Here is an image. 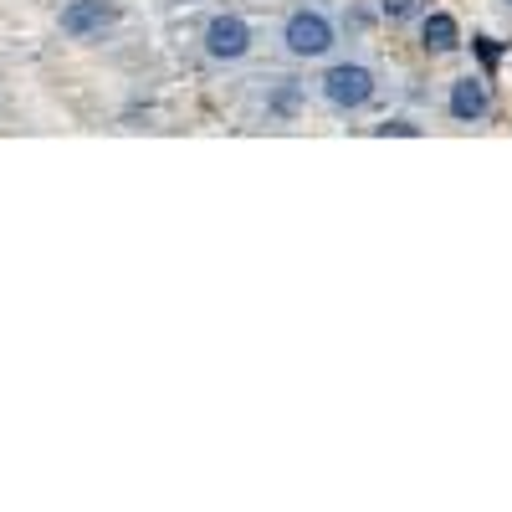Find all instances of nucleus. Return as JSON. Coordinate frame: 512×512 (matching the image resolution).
Listing matches in <instances>:
<instances>
[{"label":"nucleus","mask_w":512,"mask_h":512,"mask_svg":"<svg viewBox=\"0 0 512 512\" xmlns=\"http://www.w3.org/2000/svg\"><path fill=\"white\" fill-rule=\"evenodd\" d=\"M282 41L292 57H328L333 52V21L323 11H292L282 26Z\"/></svg>","instance_id":"f257e3e1"},{"label":"nucleus","mask_w":512,"mask_h":512,"mask_svg":"<svg viewBox=\"0 0 512 512\" xmlns=\"http://www.w3.org/2000/svg\"><path fill=\"white\" fill-rule=\"evenodd\" d=\"M323 98H328L333 108H344V113L364 108V103L374 98V72L359 67V62H338V67H328V77H323Z\"/></svg>","instance_id":"f03ea898"},{"label":"nucleus","mask_w":512,"mask_h":512,"mask_svg":"<svg viewBox=\"0 0 512 512\" xmlns=\"http://www.w3.org/2000/svg\"><path fill=\"white\" fill-rule=\"evenodd\" d=\"M205 52L216 57V62H241V57L251 52V26H246L241 16H231V11L210 16V26H205Z\"/></svg>","instance_id":"7ed1b4c3"},{"label":"nucleus","mask_w":512,"mask_h":512,"mask_svg":"<svg viewBox=\"0 0 512 512\" xmlns=\"http://www.w3.org/2000/svg\"><path fill=\"white\" fill-rule=\"evenodd\" d=\"M113 21H118V6H113V0H72V6H62V31H67L72 41L103 36Z\"/></svg>","instance_id":"20e7f679"},{"label":"nucleus","mask_w":512,"mask_h":512,"mask_svg":"<svg viewBox=\"0 0 512 512\" xmlns=\"http://www.w3.org/2000/svg\"><path fill=\"white\" fill-rule=\"evenodd\" d=\"M451 118L456 123H477V118H487V108H492V93H487V82L482 77H461L456 88H451Z\"/></svg>","instance_id":"39448f33"},{"label":"nucleus","mask_w":512,"mask_h":512,"mask_svg":"<svg viewBox=\"0 0 512 512\" xmlns=\"http://www.w3.org/2000/svg\"><path fill=\"white\" fill-rule=\"evenodd\" d=\"M420 47L425 52H436V57H446V52H456L461 47V26H456V16H446V11H431L420 21Z\"/></svg>","instance_id":"423d86ee"},{"label":"nucleus","mask_w":512,"mask_h":512,"mask_svg":"<svg viewBox=\"0 0 512 512\" xmlns=\"http://www.w3.org/2000/svg\"><path fill=\"white\" fill-rule=\"evenodd\" d=\"M379 11H384V21H415L425 11V0H379Z\"/></svg>","instance_id":"0eeeda50"},{"label":"nucleus","mask_w":512,"mask_h":512,"mask_svg":"<svg viewBox=\"0 0 512 512\" xmlns=\"http://www.w3.org/2000/svg\"><path fill=\"white\" fill-rule=\"evenodd\" d=\"M374 134H379V139H390V134H395V139H420V123H410V118H390V123H379Z\"/></svg>","instance_id":"6e6552de"},{"label":"nucleus","mask_w":512,"mask_h":512,"mask_svg":"<svg viewBox=\"0 0 512 512\" xmlns=\"http://www.w3.org/2000/svg\"><path fill=\"white\" fill-rule=\"evenodd\" d=\"M477 52H482V62H487V67H492V62H497V47H492V41H487V36H482V41H477Z\"/></svg>","instance_id":"1a4fd4ad"},{"label":"nucleus","mask_w":512,"mask_h":512,"mask_svg":"<svg viewBox=\"0 0 512 512\" xmlns=\"http://www.w3.org/2000/svg\"><path fill=\"white\" fill-rule=\"evenodd\" d=\"M507 6H512V0H507Z\"/></svg>","instance_id":"9d476101"}]
</instances>
